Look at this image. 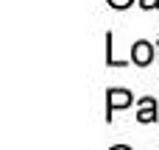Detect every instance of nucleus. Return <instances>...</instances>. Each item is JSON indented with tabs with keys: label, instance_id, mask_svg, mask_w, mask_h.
<instances>
[{
	"label": "nucleus",
	"instance_id": "nucleus-1",
	"mask_svg": "<svg viewBox=\"0 0 159 150\" xmlns=\"http://www.w3.org/2000/svg\"><path fill=\"white\" fill-rule=\"evenodd\" d=\"M131 56H134V61H137V64H148V61L154 58V47H151L148 42H137V45H134V50H131Z\"/></svg>",
	"mask_w": 159,
	"mask_h": 150
},
{
	"label": "nucleus",
	"instance_id": "nucleus-2",
	"mask_svg": "<svg viewBox=\"0 0 159 150\" xmlns=\"http://www.w3.org/2000/svg\"><path fill=\"white\" fill-rule=\"evenodd\" d=\"M131 103V92H123V89H115V92H109V111H115V109H123V106H129Z\"/></svg>",
	"mask_w": 159,
	"mask_h": 150
},
{
	"label": "nucleus",
	"instance_id": "nucleus-3",
	"mask_svg": "<svg viewBox=\"0 0 159 150\" xmlns=\"http://www.w3.org/2000/svg\"><path fill=\"white\" fill-rule=\"evenodd\" d=\"M154 117H157V103H154L151 97H145V100H143V109H140V114H137V120H140V122H151Z\"/></svg>",
	"mask_w": 159,
	"mask_h": 150
},
{
	"label": "nucleus",
	"instance_id": "nucleus-4",
	"mask_svg": "<svg viewBox=\"0 0 159 150\" xmlns=\"http://www.w3.org/2000/svg\"><path fill=\"white\" fill-rule=\"evenodd\" d=\"M140 6H143V8H157L159 0H140Z\"/></svg>",
	"mask_w": 159,
	"mask_h": 150
},
{
	"label": "nucleus",
	"instance_id": "nucleus-5",
	"mask_svg": "<svg viewBox=\"0 0 159 150\" xmlns=\"http://www.w3.org/2000/svg\"><path fill=\"white\" fill-rule=\"evenodd\" d=\"M109 3H112V6H115V8H126V6H129V3H131V0H109Z\"/></svg>",
	"mask_w": 159,
	"mask_h": 150
},
{
	"label": "nucleus",
	"instance_id": "nucleus-6",
	"mask_svg": "<svg viewBox=\"0 0 159 150\" xmlns=\"http://www.w3.org/2000/svg\"><path fill=\"white\" fill-rule=\"evenodd\" d=\"M112 150H131V148H126V145H117V148H112Z\"/></svg>",
	"mask_w": 159,
	"mask_h": 150
}]
</instances>
